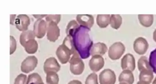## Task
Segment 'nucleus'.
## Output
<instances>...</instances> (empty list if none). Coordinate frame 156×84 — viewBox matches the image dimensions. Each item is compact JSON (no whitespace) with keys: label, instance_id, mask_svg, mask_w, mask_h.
Segmentation results:
<instances>
[{"label":"nucleus","instance_id":"f257e3e1","mask_svg":"<svg viewBox=\"0 0 156 84\" xmlns=\"http://www.w3.org/2000/svg\"><path fill=\"white\" fill-rule=\"evenodd\" d=\"M90 29L80 26L72 37L74 46L83 59H86L91 55L90 51L94 45L88 33Z\"/></svg>","mask_w":156,"mask_h":84},{"label":"nucleus","instance_id":"f03ea898","mask_svg":"<svg viewBox=\"0 0 156 84\" xmlns=\"http://www.w3.org/2000/svg\"><path fill=\"white\" fill-rule=\"evenodd\" d=\"M70 70L75 75H81L84 70L85 65L79 54L73 55L69 61Z\"/></svg>","mask_w":156,"mask_h":84},{"label":"nucleus","instance_id":"7ed1b4c3","mask_svg":"<svg viewBox=\"0 0 156 84\" xmlns=\"http://www.w3.org/2000/svg\"><path fill=\"white\" fill-rule=\"evenodd\" d=\"M78 52H74L72 49L63 44L60 45L56 51V54L62 64H66L70 61L73 55L77 54Z\"/></svg>","mask_w":156,"mask_h":84},{"label":"nucleus","instance_id":"20e7f679","mask_svg":"<svg viewBox=\"0 0 156 84\" xmlns=\"http://www.w3.org/2000/svg\"><path fill=\"white\" fill-rule=\"evenodd\" d=\"M126 47L123 43L120 42H116L109 47L108 51V57L112 60L119 59L124 54Z\"/></svg>","mask_w":156,"mask_h":84},{"label":"nucleus","instance_id":"39448f33","mask_svg":"<svg viewBox=\"0 0 156 84\" xmlns=\"http://www.w3.org/2000/svg\"><path fill=\"white\" fill-rule=\"evenodd\" d=\"M38 63V59L35 56H29L22 63L21 70L23 73L28 74L34 70Z\"/></svg>","mask_w":156,"mask_h":84},{"label":"nucleus","instance_id":"423d86ee","mask_svg":"<svg viewBox=\"0 0 156 84\" xmlns=\"http://www.w3.org/2000/svg\"><path fill=\"white\" fill-rule=\"evenodd\" d=\"M99 80L100 84H115L116 77L114 71L107 68L99 74Z\"/></svg>","mask_w":156,"mask_h":84},{"label":"nucleus","instance_id":"0eeeda50","mask_svg":"<svg viewBox=\"0 0 156 84\" xmlns=\"http://www.w3.org/2000/svg\"><path fill=\"white\" fill-rule=\"evenodd\" d=\"M47 23V39L51 42H55L60 37V28L57 24L52 21Z\"/></svg>","mask_w":156,"mask_h":84},{"label":"nucleus","instance_id":"6e6552de","mask_svg":"<svg viewBox=\"0 0 156 84\" xmlns=\"http://www.w3.org/2000/svg\"><path fill=\"white\" fill-rule=\"evenodd\" d=\"M47 30V23L42 19H38L35 21L34 25V33L35 37L42 38L45 36Z\"/></svg>","mask_w":156,"mask_h":84},{"label":"nucleus","instance_id":"1a4fd4ad","mask_svg":"<svg viewBox=\"0 0 156 84\" xmlns=\"http://www.w3.org/2000/svg\"><path fill=\"white\" fill-rule=\"evenodd\" d=\"M148 47V43L144 37H138L135 40L133 44L134 51L139 55L144 54L147 52Z\"/></svg>","mask_w":156,"mask_h":84},{"label":"nucleus","instance_id":"9d476101","mask_svg":"<svg viewBox=\"0 0 156 84\" xmlns=\"http://www.w3.org/2000/svg\"><path fill=\"white\" fill-rule=\"evenodd\" d=\"M121 66L123 70L133 71L136 68V61L134 56L131 54H127L121 59Z\"/></svg>","mask_w":156,"mask_h":84},{"label":"nucleus","instance_id":"9b49d317","mask_svg":"<svg viewBox=\"0 0 156 84\" xmlns=\"http://www.w3.org/2000/svg\"><path fill=\"white\" fill-rule=\"evenodd\" d=\"M60 68L61 65L55 58H49L44 62V70L46 74L51 72L57 73L60 70Z\"/></svg>","mask_w":156,"mask_h":84},{"label":"nucleus","instance_id":"f8f14e48","mask_svg":"<svg viewBox=\"0 0 156 84\" xmlns=\"http://www.w3.org/2000/svg\"><path fill=\"white\" fill-rule=\"evenodd\" d=\"M30 24V20L27 15H19L15 20V24L17 29L23 32L28 30V27Z\"/></svg>","mask_w":156,"mask_h":84},{"label":"nucleus","instance_id":"ddd939ff","mask_svg":"<svg viewBox=\"0 0 156 84\" xmlns=\"http://www.w3.org/2000/svg\"><path fill=\"white\" fill-rule=\"evenodd\" d=\"M105 60L103 57L99 55L93 56L89 62L90 69L94 72H97L104 67Z\"/></svg>","mask_w":156,"mask_h":84},{"label":"nucleus","instance_id":"4468645a","mask_svg":"<svg viewBox=\"0 0 156 84\" xmlns=\"http://www.w3.org/2000/svg\"><path fill=\"white\" fill-rule=\"evenodd\" d=\"M76 21L80 26L91 29L94 24V17L91 15H77Z\"/></svg>","mask_w":156,"mask_h":84},{"label":"nucleus","instance_id":"2eb2a0df","mask_svg":"<svg viewBox=\"0 0 156 84\" xmlns=\"http://www.w3.org/2000/svg\"><path fill=\"white\" fill-rule=\"evenodd\" d=\"M107 50V46L105 44L101 42H98L93 45L90 51V54L92 56L95 55L102 56L105 54Z\"/></svg>","mask_w":156,"mask_h":84},{"label":"nucleus","instance_id":"dca6fc26","mask_svg":"<svg viewBox=\"0 0 156 84\" xmlns=\"http://www.w3.org/2000/svg\"><path fill=\"white\" fill-rule=\"evenodd\" d=\"M119 81L120 83L133 84L134 82V77L132 71L129 70H124L119 77Z\"/></svg>","mask_w":156,"mask_h":84},{"label":"nucleus","instance_id":"f3484780","mask_svg":"<svg viewBox=\"0 0 156 84\" xmlns=\"http://www.w3.org/2000/svg\"><path fill=\"white\" fill-rule=\"evenodd\" d=\"M153 70H143L139 75L140 81L145 84H150L154 78Z\"/></svg>","mask_w":156,"mask_h":84},{"label":"nucleus","instance_id":"a211bd4d","mask_svg":"<svg viewBox=\"0 0 156 84\" xmlns=\"http://www.w3.org/2000/svg\"><path fill=\"white\" fill-rule=\"evenodd\" d=\"M23 47L29 54H35L38 48V44L35 39H30L25 43Z\"/></svg>","mask_w":156,"mask_h":84},{"label":"nucleus","instance_id":"6ab92c4d","mask_svg":"<svg viewBox=\"0 0 156 84\" xmlns=\"http://www.w3.org/2000/svg\"><path fill=\"white\" fill-rule=\"evenodd\" d=\"M138 17L140 23L143 26L150 27L153 24L154 20L153 15H138Z\"/></svg>","mask_w":156,"mask_h":84},{"label":"nucleus","instance_id":"aec40b11","mask_svg":"<svg viewBox=\"0 0 156 84\" xmlns=\"http://www.w3.org/2000/svg\"><path fill=\"white\" fill-rule=\"evenodd\" d=\"M110 15H98L97 23L101 28H105L110 24Z\"/></svg>","mask_w":156,"mask_h":84},{"label":"nucleus","instance_id":"412c9836","mask_svg":"<svg viewBox=\"0 0 156 84\" xmlns=\"http://www.w3.org/2000/svg\"><path fill=\"white\" fill-rule=\"evenodd\" d=\"M137 66L140 72L143 70H152L150 65L149 62L148 61L147 58L144 56H141L139 59Z\"/></svg>","mask_w":156,"mask_h":84},{"label":"nucleus","instance_id":"4be33fe9","mask_svg":"<svg viewBox=\"0 0 156 84\" xmlns=\"http://www.w3.org/2000/svg\"><path fill=\"white\" fill-rule=\"evenodd\" d=\"M35 36L34 31L27 30L23 32L20 36V43L22 46H23L27 41L30 39H35Z\"/></svg>","mask_w":156,"mask_h":84},{"label":"nucleus","instance_id":"5701e85b","mask_svg":"<svg viewBox=\"0 0 156 84\" xmlns=\"http://www.w3.org/2000/svg\"><path fill=\"white\" fill-rule=\"evenodd\" d=\"M122 23V17L119 15L114 14L110 16V26L114 29H119L121 26Z\"/></svg>","mask_w":156,"mask_h":84},{"label":"nucleus","instance_id":"b1692460","mask_svg":"<svg viewBox=\"0 0 156 84\" xmlns=\"http://www.w3.org/2000/svg\"><path fill=\"white\" fill-rule=\"evenodd\" d=\"M41 76L37 73L29 75L27 79V84H44Z\"/></svg>","mask_w":156,"mask_h":84},{"label":"nucleus","instance_id":"393cba45","mask_svg":"<svg viewBox=\"0 0 156 84\" xmlns=\"http://www.w3.org/2000/svg\"><path fill=\"white\" fill-rule=\"evenodd\" d=\"M79 26H80L75 20H72L70 21L68 23V25L66 26V30L67 36L73 37L74 33Z\"/></svg>","mask_w":156,"mask_h":84},{"label":"nucleus","instance_id":"a878e982","mask_svg":"<svg viewBox=\"0 0 156 84\" xmlns=\"http://www.w3.org/2000/svg\"><path fill=\"white\" fill-rule=\"evenodd\" d=\"M46 80L47 84H58L59 76L55 72H49L46 74Z\"/></svg>","mask_w":156,"mask_h":84},{"label":"nucleus","instance_id":"bb28decb","mask_svg":"<svg viewBox=\"0 0 156 84\" xmlns=\"http://www.w3.org/2000/svg\"><path fill=\"white\" fill-rule=\"evenodd\" d=\"M149 59L150 65L153 72L156 74V48L151 52Z\"/></svg>","mask_w":156,"mask_h":84},{"label":"nucleus","instance_id":"cd10ccee","mask_svg":"<svg viewBox=\"0 0 156 84\" xmlns=\"http://www.w3.org/2000/svg\"><path fill=\"white\" fill-rule=\"evenodd\" d=\"M85 84H98L97 75L95 73L90 74L86 79Z\"/></svg>","mask_w":156,"mask_h":84},{"label":"nucleus","instance_id":"c85d7f7f","mask_svg":"<svg viewBox=\"0 0 156 84\" xmlns=\"http://www.w3.org/2000/svg\"><path fill=\"white\" fill-rule=\"evenodd\" d=\"M61 18V15H49L45 17V20L47 23L52 21L58 24L60 22Z\"/></svg>","mask_w":156,"mask_h":84},{"label":"nucleus","instance_id":"c756f323","mask_svg":"<svg viewBox=\"0 0 156 84\" xmlns=\"http://www.w3.org/2000/svg\"><path fill=\"white\" fill-rule=\"evenodd\" d=\"M27 76L26 75L21 74L15 79L14 84H27Z\"/></svg>","mask_w":156,"mask_h":84},{"label":"nucleus","instance_id":"7c9ffc66","mask_svg":"<svg viewBox=\"0 0 156 84\" xmlns=\"http://www.w3.org/2000/svg\"><path fill=\"white\" fill-rule=\"evenodd\" d=\"M10 54L11 55L13 54L15 51H16V48H17V42H16V39L12 36H10Z\"/></svg>","mask_w":156,"mask_h":84},{"label":"nucleus","instance_id":"2f4dec72","mask_svg":"<svg viewBox=\"0 0 156 84\" xmlns=\"http://www.w3.org/2000/svg\"><path fill=\"white\" fill-rule=\"evenodd\" d=\"M16 15H10V24L14 25V23L15 22V18L16 17Z\"/></svg>","mask_w":156,"mask_h":84},{"label":"nucleus","instance_id":"473e14b6","mask_svg":"<svg viewBox=\"0 0 156 84\" xmlns=\"http://www.w3.org/2000/svg\"><path fill=\"white\" fill-rule=\"evenodd\" d=\"M68 84H83L81 81L78 80H73L70 81Z\"/></svg>","mask_w":156,"mask_h":84},{"label":"nucleus","instance_id":"72a5a7b5","mask_svg":"<svg viewBox=\"0 0 156 84\" xmlns=\"http://www.w3.org/2000/svg\"><path fill=\"white\" fill-rule=\"evenodd\" d=\"M34 17H35L36 19H42L43 17H44V16H47V15H33Z\"/></svg>","mask_w":156,"mask_h":84},{"label":"nucleus","instance_id":"f704fd0d","mask_svg":"<svg viewBox=\"0 0 156 84\" xmlns=\"http://www.w3.org/2000/svg\"><path fill=\"white\" fill-rule=\"evenodd\" d=\"M153 40H154V41L156 43V29L154 30V32H153Z\"/></svg>","mask_w":156,"mask_h":84},{"label":"nucleus","instance_id":"c9c22d12","mask_svg":"<svg viewBox=\"0 0 156 84\" xmlns=\"http://www.w3.org/2000/svg\"><path fill=\"white\" fill-rule=\"evenodd\" d=\"M152 84H156V77L155 78V79H154V80H153Z\"/></svg>","mask_w":156,"mask_h":84},{"label":"nucleus","instance_id":"e433bc0d","mask_svg":"<svg viewBox=\"0 0 156 84\" xmlns=\"http://www.w3.org/2000/svg\"><path fill=\"white\" fill-rule=\"evenodd\" d=\"M136 84H144V83H142V82H141V81H138V82Z\"/></svg>","mask_w":156,"mask_h":84},{"label":"nucleus","instance_id":"4c0bfd02","mask_svg":"<svg viewBox=\"0 0 156 84\" xmlns=\"http://www.w3.org/2000/svg\"><path fill=\"white\" fill-rule=\"evenodd\" d=\"M119 84H127L126 83H120Z\"/></svg>","mask_w":156,"mask_h":84},{"label":"nucleus","instance_id":"58836bf2","mask_svg":"<svg viewBox=\"0 0 156 84\" xmlns=\"http://www.w3.org/2000/svg\"></svg>","mask_w":156,"mask_h":84}]
</instances>
